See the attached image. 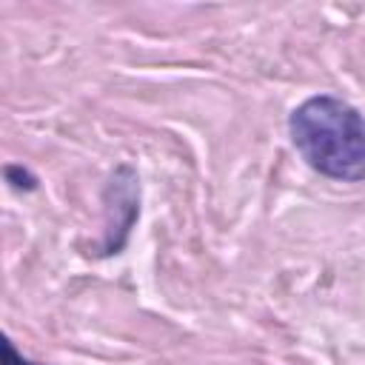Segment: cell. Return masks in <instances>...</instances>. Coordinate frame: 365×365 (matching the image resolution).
<instances>
[{
    "mask_svg": "<svg viewBox=\"0 0 365 365\" xmlns=\"http://www.w3.org/2000/svg\"><path fill=\"white\" fill-rule=\"evenodd\" d=\"M299 157L328 180H365V117L334 94H314L288 117Z\"/></svg>",
    "mask_w": 365,
    "mask_h": 365,
    "instance_id": "cell-1",
    "label": "cell"
},
{
    "mask_svg": "<svg viewBox=\"0 0 365 365\" xmlns=\"http://www.w3.org/2000/svg\"><path fill=\"white\" fill-rule=\"evenodd\" d=\"M106 202H108L106 254H117L140 214V180L131 165H117L106 188Z\"/></svg>",
    "mask_w": 365,
    "mask_h": 365,
    "instance_id": "cell-2",
    "label": "cell"
},
{
    "mask_svg": "<svg viewBox=\"0 0 365 365\" xmlns=\"http://www.w3.org/2000/svg\"><path fill=\"white\" fill-rule=\"evenodd\" d=\"M6 180L14 188H23V191H34L37 188V177L23 165H6Z\"/></svg>",
    "mask_w": 365,
    "mask_h": 365,
    "instance_id": "cell-3",
    "label": "cell"
},
{
    "mask_svg": "<svg viewBox=\"0 0 365 365\" xmlns=\"http://www.w3.org/2000/svg\"><path fill=\"white\" fill-rule=\"evenodd\" d=\"M3 365H34V362L23 359V356H20L17 351H14L11 339H6V342H3Z\"/></svg>",
    "mask_w": 365,
    "mask_h": 365,
    "instance_id": "cell-4",
    "label": "cell"
}]
</instances>
